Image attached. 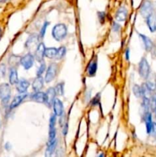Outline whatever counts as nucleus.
Listing matches in <instances>:
<instances>
[{"label": "nucleus", "mask_w": 156, "mask_h": 157, "mask_svg": "<svg viewBox=\"0 0 156 157\" xmlns=\"http://www.w3.org/2000/svg\"><path fill=\"white\" fill-rule=\"evenodd\" d=\"M52 37L57 41V42H61L63 39L66 38L67 35V27L64 24L59 23L57 24L52 28L51 32Z\"/></svg>", "instance_id": "1"}, {"label": "nucleus", "mask_w": 156, "mask_h": 157, "mask_svg": "<svg viewBox=\"0 0 156 157\" xmlns=\"http://www.w3.org/2000/svg\"><path fill=\"white\" fill-rule=\"evenodd\" d=\"M11 94L12 91L9 84L3 83L0 84V100L3 106L6 107L9 104L11 98Z\"/></svg>", "instance_id": "2"}, {"label": "nucleus", "mask_w": 156, "mask_h": 157, "mask_svg": "<svg viewBox=\"0 0 156 157\" xmlns=\"http://www.w3.org/2000/svg\"><path fill=\"white\" fill-rule=\"evenodd\" d=\"M139 74L142 78L147 79L150 74V66L146 58H142L139 64Z\"/></svg>", "instance_id": "3"}, {"label": "nucleus", "mask_w": 156, "mask_h": 157, "mask_svg": "<svg viewBox=\"0 0 156 157\" xmlns=\"http://www.w3.org/2000/svg\"><path fill=\"white\" fill-rule=\"evenodd\" d=\"M58 66L56 63H52L47 68L46 71L45 76H44V81L46 83H50L56 77L57 74H58Z\"/></svg>", "instance_id": "4"}, {"label": "nucleus", "mask_w": 156, "mask_h": 157, "mask_svg": "<svg viewBox=\"0 0 156 157\" xmlns=\"http://www.w3.org/2000/svg\"><path fill=\"white\" fill-rule=\"evenodd\" d=\"M35 62V56L31 53H28L20 58V64L25 70H29L33 67Z\"/></svg>", "instance_id": "5"}, {"label": "nucleus", "mask_w": 156, "mask_h": 157, "mask_svg": "<svg viewBox=\"0 0 156 157\" xmlns=\"http://www.w3.org/2000/svg\"><path fill=\"white\" fill-rule=\"evenodd\" d=\"M56 115L53 114L50 116L49 120V140H53L56 139Z\"/></svg>", "instance_id": "6"}, {"label": "nucleus", "mask_w": 156, "mask_h": 157, "mask_svg": "<svg viewBox=\"0 0 156 157\" xmlns=\"http://www.w3.org/2000/svg\"><path fill=\"white\" fill-rule=\"evenodd\" d=\"M45 45H44V43L41 42L38 45L36 49H35V59L38 62H42L43 60H44V58L45 57L44 56V51H45Z\"/></svg>", "instance_id": "7"}, {"label": "nucleus", "mask_w": 156, "mask_h": 157, "mask_svg": "<svg viewBox=\"0 0 156 157\" xmlns=\"http://www.w3.org/2000/svg\"><path fill=\"white\" fill-rule=\"evenodd\" d=\"M153 8H152V4H151V2L146 0L145 2L142 3V6H141L140 9V13L144 18L146 19L148 16L152 13Z\"/></svg>", "instance_id": "8"}, {"label": "nucleus", "mask_w": 156, "mask_h": 157, "mask_svg": "<svg viewBox=\"0 0 156 157\" xmlns=\"http://www.w3.org/2000/svg\"><path fill=\"white\" fill-rule=\"evenodd\" d=\"M28 94L26 93H24V94H19V95L15 96L13 98V100L11 102L10 105H9V108L10 110H13L15 108H16L17 107L19 106L24 100H25L26 97H28Z\"/></svg>", "instance_id": "9"}, {"label": "nucleus", "mask_w": 156, "mask_h": 157, "mask_svg": "<svg viewBox=\"0 0 156 157\" xmlns=\"http://www.w3.org/2000/svg\"><path fill=\"white\" fill-rule=\"evenodd\" d=\"M46 95V102L45 104L47 106L50 107L53 105L54 101L56 99V91H55L54 88H50L47 89V91L45 92Z\"/></svg>", "instance_id": "10"}, {"label": "nucleus", "mask_w": 156, "mask_h": 157, "mask_svg": "<svg viewBox=\"0 0 156 157\" xmlns=\"http://www.w3.org/2000/svg\"><path fill=\"white\" fill-rule=\"evenodd\" d=\"M54 112L56 117H61L64 114V105H63L62 101L59 99L56 98L53 103Z\"/></svg>", "instance_id": "11"}, {"label": "nucleus", "mask_w": 156, "mask_h": 157, "mask_svg": "<svg viewBox=\"0 0 156 157\" xmlns=\"http://www.w3.org/2000/svg\"><path fill=\"white\" fill-rule=\"evenodd\" d=\"M29 85H30V83L28 80L24 78L20 79L16 84V91L19 94H24V93H26Z\"/></svg>", "instance_id": "12"}, {"label": "nucleus", "mask_w": 156, "mask_h": 157, "mask_svg": "<svg viewBox=\"0 0 156 157\" xmlns=\"http://www.w3.org/2000/svg\"><path fill=\"white\" fill-rule=\"evenodd\" d=\"M39 36L36 34H33L28 38L27 41L25 42V47L27 48H35V46H38V42H39Z\"/></svg>", "instance_id": "13"}, {"label": "nucleus", "mask_w": 156, "mask_h": 157, "mask_svg": "<svg viewBox=\"0 0 156 157\" xmlns=\"http://www.w3.org/2000/svg\"><path fill=\"white\" fill-rule=\"evenodd\" d=\"M127 16H128V11H127L126 8L124 6H121L116 12V15H115V19L117 22H125Z\"/></svg>", "instance_id": "14"}, {"label": "nucleus", "mask_w": 156, "mask_h": 157, "mask_svg": "<svg viewBox=\"0 0 156 157\" xmlns=\"http://www.w3.org/2000/svg\"><path fill=\"white\" fill-rule=\"evenodd\" d=\"M31 99L37 103H45L46 102V95L45 93L42 91H35V93L31 95Z\"/></svg>", "instance_id": "15"}, {"label": "nucleus", "mask_w": 156, "mask_h": 157, "mask_svg": "<svg viewBox=\"0 0 156 157\" xmlns=\"http://www.w3.org/2000/svg\"><path fill=\"white\" fill-rule=\"evenodd\" d=\"M146 23L150 32H156V15L151 13L150 16H148L146 18Z\"/></svg>", "instance_id": "16"}, {"label": "nucleus", "mask_w": 156, "mask_h": 157, "mask_svg": "<svg viewBox=\"0 0 156 157\" xmlns=\"http://www.w3.org/2000/svg\"><path fill=\"white\" fill-rule=\"evenodd\" d=\"M44 78H43L42 75L41 76H37L35 77V80H33V83H32V88L35 91H39L44 87Z\"/></svg>", "instance_id": "17"}, {"label": "nucleus", "mask_w": 156, "mask_h": 157, "mask_svg": "<svg viewBox=\"0 0 156 157\" xmlns=\"http://www.w3.org/2000/svg\"><path fill=\"white\" fill-rule=\"evenodd\" d=\"M57 146V139H54L53 140H48L47 143V148L45 151L46 156H50L54 152Z\"/></svg>", "instance_id": "18"}, {"label": "nucleus", "mask_w": 156, "mask_h": 157, "mask_svg": "<svg viewBox=\"0 0 156 157\" xmlns=\"http://www.w3.org/2000/svg\"><path fill=\"white\" fill-rule=\"evenodd\" d=\"M9 80L10 84L14 85L16 84L17 82L18 81V71H17L16 68H11L10 71H9Z\"/></svg>", "instance_id": "19"}, {"label": "nucleus", "mask_w": 156, "mask_h": 157, "mask_svg": "<svg viewBox=\"0 0 156 157\" xmlns=\"http://www.w3.org/2000/svg\"><path fill=\"white\" fill-rule=\"evenodd\" d=\"M139 36H140V38L142 39V42H143L144 45H145V48L147 51H151L152 50V48H154V45H153V42L151 39H149L147 36H144L142 34H139Z\"/></svg>", "instance_id": "20"}, {"label": "nucleus", "mask_w": 156, "mask_h": 157, "mask_svg": "<svg viewBox=\"0 0 156 157\" xmlns=\"http://www.w3.org/2000/svg\"><path fill=\"white\" fill-rule=\"evenodd\" d=\"M96 71H97V60L92 61L90 64H89L88 67H87V73L88 75L90 77H93L96 74Z\"/></svg>", "instance_id": "21"}, {"label": "nucleus", "mask_w": 156, "mask_h": 157, "mask_svg": "<svg viewBox=\"0 0 156 157\" xmlns=\"http://www.w3.org/2000/svg\"><path fill=\"white\" fill-rule=\"evenodd\" d=\"M145 126H146L147 133L150 134L151 133V128H152L153 122L152 119H151V114L149 112H147L145 114Z\"/></svg>", "instance_id": "22"}, {"label": "nucleus", "mask_w": 156, "mask_h": 157, "mask_svg": "<svg viewBox=\"0 0 156 157\" xmlns=\"http://www.w3.org/2000/svg\"><path fill=\"white\" fill-rule=\"evenodd\" d=\"M57 51H58V48H54V47H52V48H46L45 51H44V56L49 59L55 58L57 55Z\"/></svg>", "instance_id": "23"}, {"label": "nucleus", "mask_w": 156, "mask_h": 157, "mask_svg": "<svg viewBox=\"0 0 156 157\" xmlns=\"http://www.w3.org/2000/svg\"><path fill=\"white\" fill-rule=\"evenodd\" d=\"M66 52H67V49H66L65 47L61 46L59 48H58V51H57V55L55 57V59L57 60H61L65 56Z\"/></svg>", "instance_id": "24"}, {"label": "nucleus", "mask_w": 156, "mask_h": 157, "mask_svg": "<svg viewBox=\"0 0 156 157\" xmlns=\"http://www.w3.org/2000/svg\"><path fill=\"white\" fill-rule=\"evenodd\" d=\"M133 94H135L136 97H142V87L139 86V85H134L132 88Z\"/></svg>", "instance_id": "25"}, {"label": "nucleus", "mask_w": 156, "mask_h": 157, "mask_svg": "<svg viewBox=\"0 0 156 157\" xmlns=\"http://www.w3.org/2000/svg\"><path fill=\"white\" fill-rule=\"evenodd\" d=\"M55 91H56L57 95L62 96L64 92V83H59L55 86Z\"/></svg>", "instance_id": "26"}, {"label": "nucleus", "mask_w": 156, "mask_h": 157, "mask_svg": "<svg viewBox=\"0 0 156 157\" xmlns=\"http://www.w3.org/2000/svg\"><path fill=\"white\" fill-rule=\"evenodd\" d=\"M49 25H50V22H44L43 25L41 26V31H40V33H39L40 39H42L44 37V35H45V33H46V30H47V27H48Z\"/></svg>", "instance_id": "27"}, {"label": "nucleus", "mask_w": 156, "mask_h": 157, "mask_svg": "<svg viewBox=\"0 0 156 157\" xmlns=\"http://www.w3.org/2000/svg\"><path fill=\"white\" fill-rule=\"evenodd\" d=\"M46 70V65L44 62H41V65L37 71V76H41Z\"/></svg>", "instance_id": "28"}, {"label": "nucleus", "mask_w": 156, "mask_h": 157, "mask_svg": "<svg viewBox=\"0 0 156 157\" xmlns=\"http://www.w3.org/2000/svg\"><path fill=\"white\" fill-rule=\"evenodd\" d=\"M98 19H99L100 23H104L106 19V13L104 12H98Z\"/></svg>", "instance_id": "29"}, {"label": "nucleus", "mask_w": 156, "mask_h": 157, "mask_svg": "<svg viewBox=\"0 0 156 157\" xmlns=\"http://www.w3.org/2000/svg\"><path fill=\"white\" fill-rule=\"evenodd\" d=\"M112 28H113V32H118L120 30V25H119V24L117 23V22H113Z\"/></svg>", "instance_id": "30"}, {"label": "nucleus", "mask_w": 156, "mask_h": 157, "mask_svg": "<svg viewBox=\"0 0 156 157\" xmlns=\"http://www.w3.org/2000/svg\"><path fill=\"white\" fill-rule=\"evenodd\" d=\"M145 84H146V85L148 86V88H149L151 91H153L154 89H155V84H154V83H152V82L151 81H148Z\"/></svg>", "instance_id": "31"}, {"label": "nucleus", "mask_w": 156, "mask_h": 157, "mask_svg": "<svg viewBox=\"0 0 156 157\" xmlns=\"http://www.w3.org/2000/svg\"><path fill=\"white\" fill-rule=\"evenodd\" d=\"M99 99H100V96H99V94H98V95L96 96V97H95L93 99V100H92V101H91V103L93 105L97 104V103L99 102Z\"/></svg>", "instance_id": "32"}, {"label": "nucleus", "mask_w": 156, "mask_h": 157, "mask_svg": "<svg viewBox=\"0 0 156 157\" xmlns=\"http://www.w3.org/2000/svg\"><path fill=\"white\" fill-rule=\"evenodd\" d=\"M151 133L154 136H156V123H153L152 128H151Z\"/></svg>", "instance_id": "33"}, {"label": "nucleus", "mask_w": 156, "mask_h": 157, "mask_svg": "<svg viewBox=\"0 0 156 157\" xmlns=\"http://www.w3.org/2000/svg\"><path fill=\"white\" fill-rule=\"evenodd\" d=\"M125 59L127 61L129 60V49L128 48L125 50Z\"/></svg>", "instance_id": "34"}, {"label": "nucleus", "mask_w": 156, "mask_h": 157, "mask_svg": "<svg viewBox=\"0 0 156 157\" xmlns=\"http://www.w3.org/2000/svg\"><path fill=\"white\" fill-rule=\"evenodd\" d=\"M67 126H68V125H67V123H65V125H64V131H63V133H64V135H66V134H67Z\"/></svg>", "instance_id": "35"}, {"label": "nucleus", "mask_w": 156, "mask_h": 157, "mask_svg": "<svg viewBox=\"0 0 156 157\" xmlns=\"http://www.w3.org/2000/svg\"><path fill=\"white\" fill-rule=\"evenodd\" d=\"M154 113H155V117H156V107L154 108Z\"/></svg>", "instance_id": "36"}]
</instances>
